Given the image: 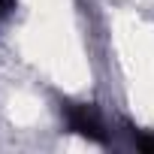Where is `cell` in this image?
Returning <instances> with one entry per match:
<instances>
[{"instance_id":"7a4b0ae2","label":"cell","mask_w":154,"mask_h":154,"mask_svg":"<svg viewBox=\"0 0 154 154\" xmlns=\"http://www.w3.org/2000/svg\"><path fill=\"white\" fill-rule=\"evenodd\" d=\"M136 148L145 154H154V133H139L136 136Z\"/></svg>"},{"instance_id":"6da1fadb","label":"cell","mask_w":154,"mask_h":154,"mask_svg":"<svg viewBox=\"0 0 154 154\" xmlns=\"http://www.w3.org/2000/svg\"><path fill=\"white\" fill-rule=\"evenodd\" d=\"M66 124H69L72 133H79V136H85V139H91V142H106V139H109L100 112H97L94 106H88V103H72V106H66Z\"/></svg>"},{"instance_id":"3957f363","label":"cell","mask_w":154,"mask_h":154,"mask_svg":"<svg viewBox=\"0 0 154 154\" xmlns=\"http://www.w3.org/2000/svg\"><path fill=\"white\" fill-rule=\"evenodd\" d=\"M9 6H12V0H0V15H3V12H6Z\"/></svg>"}]
</instances>
